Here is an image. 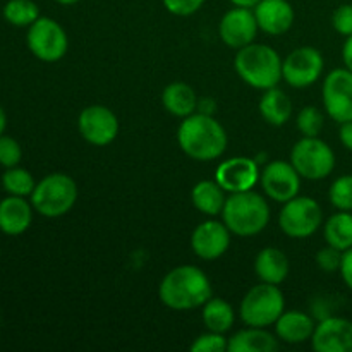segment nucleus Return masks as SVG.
<instances>
[{"label": "nucleus", "mask_w": 352, "mask_h": 352, "mask_svg": "<svg viewBox=\"0 0 352 352\" xmlns=\"http://www.w3.org/2000/svg\"><path fill=\"white\" fill-rule=\"evenodd\" d=\"M296 126H298L299 133L302 136L315 138L322 133L323 126H325V116H323L318 107L308 105L305 109H301V112L298 113Z\"/></svg>", "instance_id": "obj_30"}, {"label": "nucleus", "mask_w": 352, "mask_h": 352, "mask_svg": "<svg viewBox=\"0 0 352 352\" xmlns=\"http://www.w3.org/2000/svg\"><path fill=\"white\" fill-rule=\"evenodd\" d=\"M315 320L306 313L292 309L284 311L275 322V333L278 340L287 344H302L306 340H311L315 332Z\"/></svg>", "instance_id": "obj_20"}, {"label": "nucleus", "mask_w": 352, "mask_h": 352, "mask_svg": "<svg viewBox=\"0 0 352 352\" xmlns=\"http://www.w3.org/2000/svg\"><path fill=\"white\" fill-rule=\"evenodd\" d=\"M301 175L291 162L274 160L261 170L260 182L265 195L277 203H287L296 198L301 188Z\"/></svg>", "instance_id": "obj_13"}, {"label": "nucleus", "mask_w": 352, "mask_h": 352, "mask_svg": "<svg viewBox=\"0 0 352 352\" xmlns=\"http://www.w3.org/2000/svg\"><path fill=\"white\" fill-rule=\"evenodd\" d=\"M325 60L315 47H299L282 60V79L292 88H308L323 74Z\"/></svg>", "instance_id": "obj_10"}, {"label": "nucleus", "mask_w": 352, "mask_h": 352, "mask_svg": "<svg viewBox=\"0 0 352 352\" xmlns=\"http://www.w3.org/2000/svg\"><path fill=\"white\" fill-rule=\"evenodd\" d=\"M215 181L227 192L250 191L260 181V168L258 162L248 157H234L222 162L217 167Z\"/></svg>", "instance_id": "obj_16"}, {"label": "nucleus", "mask_w": 352, "mask_h": 352, "mask_svg": "<svg viewBox=\"0 0 352 352\" xmlns=\"http://www.w3.org/2000/svg\"><path fill=\"white\" fill-rule=\"evenodd\" d=\"M322 100L330 119L342 124L352 120V71L333 69L323 81Z\"/></svg>", "instance_id": "obj_11"}, {"label": "nucleus", "mask_w": 352, "mask_h": 352, "mask_svg": "<svg viewBox=\"0 0 352 352\" xmlns=\"http://www.w3.org/2000/svg\"><path fill=\"white\" fill-rule=\"evenodd\" d=\"M79 134L93 146H107L119 134V119L103 105H89L79 113Z\"/></svg>", "instance_id": "obj_12"}, {"label": "nucleus", "mask_w": 352, "mask_h": 352, "mask_svg": "<svg viewBox=\"0 0 352 352\" xmlns=\"http://www.w3.org/2000/svg\"><path fill=\"white\" fill-rule=\"evenodd\" d=\"M57 3H60V6H74V3H78L79 0H55Z\"/></svg>", "instance_id": "obj_43"}, {"label": "nucleus", "mask_w": 352, "mask_h": 352, "mask_svg": "<svg viewBox=\"0 0 352 352\" xmlns=\"http://www.w3.org/2000/svg\"><path fill=\"white\" fill-rule=\"evenodd\" d=\"M223 223L234 236L253 237L263 232L270 222V206L261 195L250 191L232 192L222 210Z\"/></svg>", "instance_id": "obj_3"}, {"label": "nucleus", "mask_w": 352, "mask_h": 352, "mask_svg": "<svg viewBox=\"0 0 352 352\" xmlns=\"http://www.w3.org/2000/svg\"><path fill=\"white\" fill-rule=\"evenodd\" d=\"M212 284L201 268L195 265L175 267L162 278L158 298L167 308L175 311L203 308L212 298Z\"/></svg>", "instance_id": "obj_1"}, {"label": "nucleus", "mask_w": 352, "mask_h": 352, "mask_svg": "<svg viewBox=\"0 0 352 352\" xmlns=\"http://www.w3.org/2000/svg\"><path fill=\"white\" fill-rule=\"evenodd\" d=\"M258 28L270 36L287 33L294 24V9L287 0H260L253 7Z\"/></svg>", "instance_id": "obj_18"}, {"label": "nucleus", "mask_w": 352, "mask_h": 352, "mask_svg": "<svg viewBox=\"0 0 352 352\" xmlns=\"http://www.w3.org/2000/svg\"><path fill=\"white\" fill-rule=\"evenodd\" d=\"M23 158L21 144L10 136H0V165L6 168L16 167Z\"/></svg>", "instance_id": "obj_33"}, {"label": "nucleus", "mask_w": 352, "mask_h": 352, "mask_svg": "<svg viewBox=\"0 0 352 352\" xmlns=\"http://www.w3.org/2000/svg\"><path fill=\"white\" fill-rule=\"evenodd\" d=\"M316 352H352V322L340 316H327L311 337Z\"/></svg>", "instance_id": "obj_17"}, {"label": "nucleus", "mask_w": 352, "mask_h": 352, "mask_svg": "<svg viewBox=\"0 0 352 352\" xmlns=\"http://www.w3.org/2000/svg\"><path fill=\"white\" fill-rule=\"evenodd\" d=\"M278 349V337L260 327H248L229 339V352H274Z\"/></svg>", "instance_id": "obj_22"}, {"label": "nucleus", "mask_w": 352, "mask_h": 352, "mask_svg": "<svg viewBox=\"0 0 352 352\" xmlns=\"http://www.w3.org/2000/svg\"><path fill=\"white\" fill-rule=\"evenodd\" d=\"M6 126H7V116H6V110H3V107L0 105V136H2L3 131H6Z\"/></svg>", "instance_id": "obj_42"}, {"label": "nucleus", "mask_w": 352, "mask_h": 352, "mask_svg": "<svg viewBox=\"0 0 352 352\" xmlns=\"http://www.w3.org/2000/svg\"><path fill=\"white\" fill-rule=\"evenodd\" d=\"M181 150L196 162H212L227 148V133L213 116L195 112L182 119L177 131Z\"/></svg>", "instance_id": "obj_2"}, {"label": "nucleus", "mask_w": 352, "mask_h": 352, "mask_svg": "<svg viewBox=\"0 0 352 352\" xmlns=\"http://www.w3.org/2000/svg\"><path fill=\"white\" fill-rule=\"evenodd\" d=\"M260 113L272 126H284L292 116L291 98L277 86L265 89L260 100Z\"/></svg>", "instance_id": "obj_24"}, {"label": "nucleus", "mask_w": 352, "mask_h": 352, "mask_svg": "<svg viewBox=\"0 0 352 352\" xmlns=\"http://www.w3.org/2000/svg\"><path fill=\"white\" fill-rule=\"evenodd\" d=\"M332 26L342 36L352 34V3H342L332 14Z\"/></svg>", "instance_id": "obj_35"}, {"label": "nucleus", "mask_w": 352, "mask_h": 352, "mask_svg": "<svg viewBox=\"0 0 352 352\" xmlns=\"http://www.w3.org/2000/svg\"><path fill=\"white\" fill-rule=\"evenodd\" d=\"M229 2L236 7H248V9H253L260 0H229Z\"/></svg>", "instance_id": "obj_41"}, {"label": "nucleus", "mask_w": 352, "mask_h": 352, "mask_svg": "<svg viewBox=\"0 0 352 352\" xmlns=\"http://www.w3.org/2000/svg\"><path fill=\"white\" fill-rule=\"evenodd\" d=\"M236 72L246 85L256 89H270L282 81V58L265 43H250L236 55Z\"/></svg>", "instance_id": "obj_4"}, {"label": "nucleus", "mask_w": 352, "mask_h": 352, "mask_svg": "<svg viewBox=\"0 0 352 352\" xmlns=\"http://www.w3.org/2000/svg\"><path fill=\"white\" fill-rule=\"evenodd\" d=\"M78 201V184L74 179L62 172L48 174L36 182L31 192V205L47 219L65 215Z\"/></svg>", "instance_id": "obj_5"}, {"label": "nucleus", "mask_w": 352, "mask_h": 352, "mask_svg": "<svg viewBox=\"0 0 352 352\" xmlns=\"http://www.w3.org/2000/svg\"><path fill=\"white\" fill-rule=\"evenodd\" d=\"M2 186L9 195L26 198V196H31L36 182L26 168H19L16 165V167L7 168L6 174L2 175Z\"/></svg>", "instance_id": "obj_29"}, {"label": "nucleus", "mask_w": 352, "mask_h": 352, "mask_svg": "<svg viewBox=\"0 0 352 352\" xmlns=\"http://www.w3.org/2000/svg\"><path fill=\"white\" fill-rule=\"evenodd\" d=\"M229 227L219 220H205L191 234V248L198 258L205 261L219 260L230 246Z\"/></svg>", "instance_id": "obj_15"}, {"label": "nucleus", "mask_w": 352, "mask_h": 352, "mask_svg": "<svg viewBox=\"0 0 352 352\" xmlns=\"http://www.w3.org/2000/svg\"><path fill=\"white\" fill-rule=\"evenodd\" d=\"M340 275H342V280L346 282L347 287L352 291V248L351 250L344 251L342 265H340Z\"/></svg>", "instance_id": "obj_37"}, {"label": "nucleus", "mask_w": 352, "mask_h": 352, "mask_svg": "<svg viewBox=\"0 0 352 352\" xmlns=\"http://www.w3.org/2000/svg\"><path fill=\"white\" fill-rule=\"evenodd\" d=\"M3 17L17 28H30L40 17V9L33 0H9L3 7Z\"/></svg>", "instance_id": "obj_28"}, {"label": "nucleus", "mask_w": 352, "mask_h": 352, "mask_svg": "<svg viewBox=\"0 0 352 352\" xmlns=\"http://www.w3.org/2000/svg\"><path fill=\"white\" fill-rule=\"evenodd\" d=\"M342 258L344 251L327 244L323 250H320L318 253H316V265H318L323 272H327V274H333V272H340Z\"/></svg>", "instance_id": "obj_34"}, {"label": "nucleus", "mask_w": 352, "mask_h": 352, "mask_svg": "<svg viewBox=\"0 0 352 352\" xmlns=\"http://www.w3.org/2000/svg\"><path fill=\"white\" fill-rule=\"evenodd\" d=\"M234 320H236L234 309L226 299L210 298L203 305V322L210 332H229L234 325Z\"/></svg>", "instance_id": "obj_27"}, {"label": "nucleus", "mask_w": 352, "mask_h": 352, "mask_svg": "<svg viewBox=\"0 0 352 352\" xmlns=\"http://www.w3.org/2000/svg\"><path fill=\"white\" fill-rule=\"evenodd\" d=\"M226 191L217 181H199L191 191V201L198 212L215 217L226 205Z\"/></svg>", "instance_id": "obj_25"}, {"label": "nucleus", "mask_w": 352, "mask_h": 352, "mask_svg": "<svg viewBox=\"0 0 352 352\" xmlns=\"http://www.w3.org/2000/svg\"><path fill=\"white\" fill-rule=\"evenodd\" d=\"M258 30L260 28H258L256 16H254L253 9H248V7L234 6V9L223 14L219 24V33L222 41L227 47L236 48V50L253 43Z\"/></svg>", "instance_id": "obj_14"}, {"label": "nucleus", "mask_w": 352, "mask_h": 352, "mask_svg": "<svg viewBox=\"0 0 352 352\" xmlns=\"http://www.w3.org/2000/svg\"><path fill=\"white\" fill-rule=\"evenodd\" d=\"M342 60L346 64V67L352 71V34L346 38V43L342 47Z\"/></svg>", "instance_id": "obj_40"}, {"label": "nucleus", "mask_w": 352, "mask_h": 352, "mask_svg": "<svg viewBox=\"0 0 352 352\" xmlns=\"http://www.w3.org/2000/svg\"><path fill=\"white\" fill-rule=\"evenodd\" d=\"M254 274L261 282L280 285L289 275L287 254L278 248H265L254 258Z\"/></svg>", "instance_id": "obj_21"}, {"label": "nucleus", "mask_w": 352, "mask_h": 352, "mask_svg": "<svg viewBox=\"0 0 352 352\" xmlns=\"http://www.w3.org/2000/svg\"><path fill=\"white\" fill-rule=\"evenodd\" d=\"M330 203L337 210L352 212V175H340L332 182L329 189Z\"/></svg>", "instance_id": "obj_31"}, {"label": "nucleus", "mask_w": 352, "mask_h": 352, "mask_svg": "<svg viewBox=\"0 0 352 352\" xmlns=\"http://www.w3.org/2000/svg\"><path fill=\"white\" fill-rule=\"evenodd\" d=\"M162 103L170 116L186 119L198 109V96L196 91L186 82H170L162 93Z\"/></svg>", "instance_id": "obj_23"}, {"label": "nucleus", "mask_w": 352, "mask_h": 352, "mask_svg": "<svg viewBox=\"0 0 352 352\" xmlns=\"http://www.w3.org/2000/svg\"><path fill=\"white\" fill-rule=\"evenodd\" d=\"M323 210L316 199L309 196H296L284 203L278 215V226L285 236L305 239L322 227Z\"/></svg>", "instance_id": "obj_8"}, {"label": "nucleus", "mask_w": 352, "mask_h": 352, "mask_svg": "<svg viewBox=\"0 0 352 352\" xmlns=\"http://www.w3.org/2000/svg\"><path fill=\"white\" fill-rule=\"evenodd\" d=\"M33 222V205L23 196L9 195L0 201V230L7 236H21Z\"/></svg>", "instance_id": "obj_19"}, {"label": "nucleus", "mask_w": 352, "mask_h": 352, "mask_svg": "<svg viewBox=\"0 0 352 352\" xmlns=\"http://www.w3.org/2000/svg\"><path fill=\"white\" fill-rule=\"evenodd\" d=\"M26 41L31 54L43 62H57L67 54V33L52 17H38L28 30Z\"/></svg>", "instance_id": "obj_9"}, {"label": "nucleus", "mask_w": 352, "mask_h": 352, "mask_svg": "<svg viewBox=\"0 0 352 352\" xmlns=\"http://www.w3.org/2000/svg\"><path fill=\"white\" fill-rule=\"evenodd\" d=\"M291 164L302 179L322 181L329 177L336 168V153L318 136H302L292 146Z\"/></svg>", "instance_id": "obj_7"}, {"label": "nucleus", "mask_w": 352, "mask_h": 352, "mask_svg": "<svg viewBox=\"0 0 352 352\" xmlns=\"http://www.w3.org/2000/svg\"><path fill=\"white\" fill-rule=\"evenodd\" d=\"M215 110H217L215 100L208 98V96H205V98H198V109H196V112L205 113V116H213Z\"/></svg>", "instance_id": "obj_39"}, {"label": "nucleus", "mask_w": 352, "mask_h": 352, "mask_svg": "<svg viewBox=\"0 0 352 352\" xmlns=\"http://www.w3.org/2000/svg\"><path fill=\"white\" fill-rule=\"evenodd\" d=\"M323 237L327 244L337 248L340 251H347L352 248V212H342L329 217L323 226Z\"/></svg>", "instance_id": "obj_26"}, {"label": "nucleus", "mask_w": 352, "mask_h": 352, "mask_svg": "<svg viewBox=\"0 0 352 352\" xmlns=\"http://www.w3.org/2000/svg\"><path fill=\"white\" fill-rule=\"evenodd\" d=\"M227 347H229V339H226L223 333L208 330V333L199 336L189 349L192 352H226Z\"/></svg>", "instance_id": "obj_32"}, {"label": "nucleus", "mask_w": 352, "mask_h": 352, "mask_svg": "<svg viewBox=\"0 0 352 352\" xmlns=\"http://www.w3.org/2000/svg\"><path fill=\"white\" fill-rule=\"evenodd\" d=\"M339 138H340V143L344 144V148H347V150L352 151V120H347V122L340 124Z\"/></svg>", "instance_id": "obj_38"}, {"label": "nucleus", "mask_w": 352, "mask_h": 352, "mask_svg": "<svg viewBox=\"0 0 352 352\" xmlns=\"http://www.w3.org/2000/svg\"><path fill=\"white\" fill-rule=\"evenodd\" d=\"M162 2H164L165 9L174 14V16L188 17L198 12L203 3H205V0H162Z\"/></svg>", "instance_id": "obj_36"}, {"label": "nucleus", "mask_w": 352, "mask_h": 352, "mask_svg": "<svg viewBox=\"0 0 352 352\" xmlns=\"http://www.w3.org/2000/svg\"><path fill=\"white\" fill-rule=\"evenodd\" d=\"M285 311V299L278 285L261 284L254 285L243 298L239 306L241 320L248 327H260L268 329L275 325L278 316Z\"/></svg>", "instance_id": "obj_6"}]
</instances>
